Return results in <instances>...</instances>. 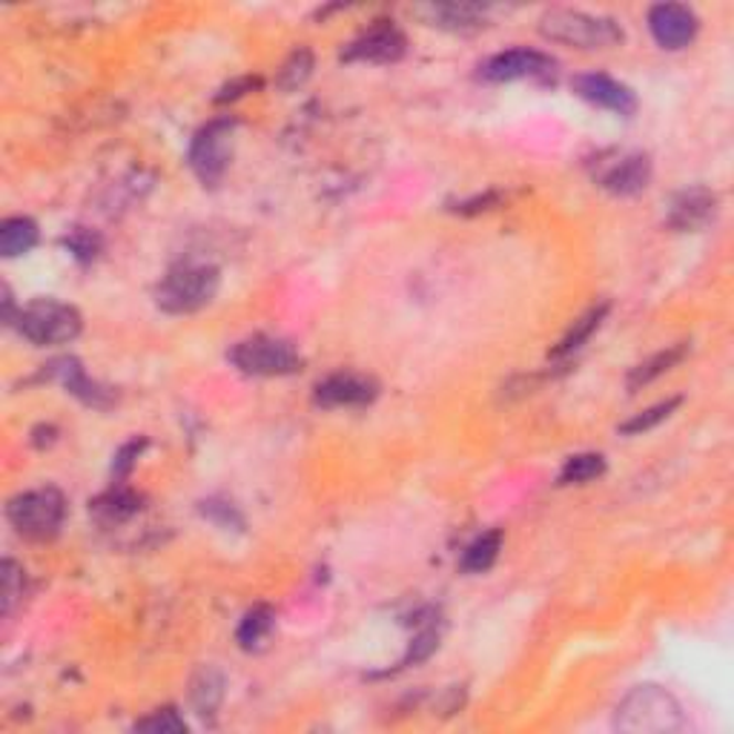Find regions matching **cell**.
Returning a JSON list of instances; mask_svg holds the SVG:
<instances>
[{"label": "cell", "mask_w": 734, "mask_h": 734, "mask_svg": "<svg viewBox=\"0 0 734 734\" xmlns=\"http://www.w3.org/2000/svg\"><path fill=\"white\" fill-rule=\"evenodd\" d=\"M685 726L680 700L655 683L635 685L614 709V728L626 734H678Z\"/></svg>", "instance_id": "6da1fadb"}, {"label": "cell", "mask_w": 734, "mask_h": 734, "mask_svg": "<svg viewBox=\"0 0 734 734\" xmlns=\"http://www.w3.org/2000/svg\"><path fill=\"white\" fill-rule=\"evenodd\" d=\"M545 41L574 46V50H611L623 43V26L611 18L579 12V9H549L540 18Z\"/></svg>", "instance_id": "7a4b0ae2"}, {"label": "cell", "mask_w": 734, "mask_h": 734, "mask_svg": "<svg viewBox=\"0 0 734 734\" xmlns=\"http://www.w3.org/2000/svg\"><path fill=\"white\" fill-rule=\"evenodd\" d=\"M222 273L213 264H181L172 267L156 287V305L170 316L199 313L215 299Z\"/></svg>", "instance_id": "3957f363"}, {"label": "cell", "mask_w": 734, "mask_h": 734, "mask_svg": "<svg viewBox=\"0 0 734 734\" xmlns=\"http://www.w3.org/2000/svg\"><path fill=\"white\" fill-rule=\"evenodd\" d=\"M14 328L35 348H52V344H66L78 339L84 330V319H81L78 307L66 305V301L35 299L18 310Z\"/></svg>", "instance_id": "277c9868"}, {"label": "cell", "mask_w": 734, "mask_h": 734, "mask_svg": "<svg viewBox=\"0 0 734 734\" xmlns=\"http://www.w3.org/2000/svg\"><path fill=\"white\" fill-rule=\"evenodd\" d=\"M7 520L26 540H52L66 520V497L57 488H35L9 499Z\"/></svg>", "instance_id": "5b68a950"}, {"label": "cell", "mask_w": 734, "mask_h": 734, "mask_svg": "<svg viewBox=\"0 0 734 734\" xmlns=\"http://www.w3.org/2000/svg\"><path fill=\"white\" fill-rule=\"evenodd\" d=\"M230 364L244 376H292L301 371L299 350L276 336H249L244 342L233 344L227 353Z\"/></svg>", "instance_id": "8992f818"}, {"label": "cell", "mask_w": 734, "mask_h": 734, "mask_svg": "<svg viewBox=\"0 0 734 734\" xmlns=\"http://www.w3.org/2000/svg\"><path fill=\"white\" fill-rule=\"evenodd\" d=\"M238 124L233 118H215L204 124L190 141L187 152V164L193 170L195 179L204 187H215L224 179V172L233 158V136H236Z\"/></svg>", "instance_id": "52a82bcc"}, {"label": "cell", "mask_w": 734, "mask_h": 734, "mask_svg": "<svg viewBox=\"0 0 734 734\" xmlns=\"http://www.w3.org/2000/svg\"><path fill=\"white\" fill-rule=\"evenodd\" d=\"M407 52V38L396 23L376 21L344 46V64H396Z\"/></svg>", "instance_id": "ba28073f"}, {"label": "cell", "mask_w": 734, "mask_h": 734, "mask_svg": "<svg viewBox=\"0 0 734 734\" xmlns=\"http://www.w3.org/2000/svg\"><path fill=\"white\" fill-rule=\"evenodd\" d=\"M554 72V57L540 50H525V46L499 52V55L488 57L486 64L479 66V75H482L488 84H511V81L522 78H551Z\"/></svg>", "instance_id": "9c48e42d"}, {"label": "cell", "mask_w": 734, "mask_h": 734, "mask_svg": "<svg viewBox=\"0 0 734 734\" xmlns=\"http://www.w3.org/2000/svg\"><path fill=\"white\" fill-rule=\"evenodd\" d=\"M698 14L683 3H657L649 9V32L663 50H685L698 38Z\"/></svg>", "instance_id": "30bf717a"}, {"label": "cell", "mask_w": 734, "mask_h": 734, "mask_svg": "<svg viewBox=\"0 0 734 734\" xmlns=\"http://www.w3.org/2000/svg\"><path fill=\"white\" fill-rule=\"evenodd\" d=\"M574 93L583 100L594 104L599 109H608L614 115H635L637 113V95L631 93V86L620 84L617 78L606 75V72H585L571 81Z\"/></svg>", "instance_id": "8fae6325"}, {"label": "cell", "mask_w": 734, "mask_h": 734, "mask_svg": "<svg viewBox=\"0 0 734 734\" xmlns=\"http://www.w3.org/2000/svg\"><path fill=\"white\" fill-rule=\"evenodd\" d=\"M717 193H712L709 187H689L680 190L669 204L666 213V224L678 233H698V230L709 227L717 215Z\"/></svg>", "instance_id": "7c38bea8"}, {"label": "cell", "mask_w": 734, "mask_h": 734, "mask_svg": "<svg viewBox=\"0 0 734 734\" xmlns=\"http://www.w3.org/2000/svg\"><path fill=\"white\" fill-rule=\"evenodd\" d=\"M379 396L376 379L362 373H333L321 379L313 391V402L319 407H364Z\"/></svg>", "instance_id": "4fadbf2b"}, {"label": "cell", "mask_w": 734, "mask_h": 734, "mask_svg": "<svg viewBox=\"0 0 734 734\" xmlns=\"http://www.w3.org/2000/svg\"><path fill=\"white\" fill-rule=\"evenodd\" d=\"M50 376L57 379V382H61V385H64L72 396H75V400H81L84 405H89V407H98V411H104V407H109L115 402V393L109 391L107 385L95 382V379L89 376L84 368H81L78 359H72V357L55 359V362L50 364Z\"/></svg>", "instance_id": "5bb4252c"}, {"label": "cell", "mask_w": 734, "mask_h": 734, "mask_svg": "<svg viewBox=\"0 0 734 734\" xmlns=\"http://www.w3.org/2000/svg\"><path fill=\"white\" fill-rule=\"evenodd\" d=\"M486 7L477 3H428L416 7L414 14H419L428 26L448 29V32H477L486 26Z\"/></svg>", "instance_id": "9a60e30c"}, {"label": "cell", "mask_w": 734, "mask_h": 734, "mask_svg": "<svg viewBox=\"0 0 734 734\" xmlns=\"http://www.w3.org/2000/svg\"><path fill=\"white\" fill-rule=\"evenodd\" d=\"M651 181V158L642 156V152H631V156L620 158V164H614L611 170L603 172V190H608L611 195H637L642 193Z\"/></svg>", "instance_id": "2e32d148"}, {"label": "cell", "mask_w": 734, "mask_h": 734, "mask_svg": "<svg viewBox=\"0 0 734 734\" xmlns=\"http://www.w3.org/2000/svg\"><path fill=\"white\" fill-rule=\"evenodd\" d=\"M138 511H141V493H136L132 488L124 486V482H115L109 491H104L98 499L89 502V513H93L98 522H104V525L127 522L129 517H136Z\"/></svg>", "instance_id": "e0dca14e"}, {"label": "cell", "mask_w": 734, "mask_h": 734, "mask_svg": "<svg viewBox=\"0 0 734 734\" xmlns=\"http://www.w3.org/2000/svg\"><path fill=\"white\" fill-rule=\"evenodd\" d=\"M685 353H689V342H678V344H669V348H663V350H657L655 357H649L646 362H640L637 368H631V373H628V379H626L628 393H637L640 387L651 385L655 379H660L663 373H669L671 368H678V364L685 359Z\"/></svg>", "instance_id": "ac0fdd59"}, {"label": "cell", "mask_w": 734, "mask_h": 734, "mask_svg": "<svg viewBox=\"0 0 734 734\" xmlns=\"http://www.w3.org/2000/svg\"><path fill=\"white\" fill-rule=\"evenodd\" d=\"M38 238H41V230L26 215H14L0 224V253L7 258L26 256L29 249H35Z\"/></svg>", "instance_id": "d6986e66"}, {"label": "cell", "mask_w": 734, "mask_h": 734, "mask_svg": "<svg viewBox=\"0 0 734 734\" xmlns=\"http://www.w3.org/2000/svg\"><path fill=\"white\" fill-rule=\"evenodd\" d=\"M224 698V678L222 671H215L213 666H204V669L195 671L193 683H190V700H193L195 712L201 717L215 714V709L222 706Z\"/></svg>", "instance_id": "ffe728a7"}, {"label": "cell", "mask_w": 734, "mask_h": 734, "mask_svg": "<svg viewBox=\"0 0 734 734\" xmlns=\"http://www.w3.org/2000/svg\"><path fill=\"white\" fill-rule=\"evenodd\" d=\"M499 551H502V531L491 528L486 534H479L477 540L462 551V560H459V568L465 574H486L497 563Z\"/></svg>", "instance_id": "44dd1931"}, {"label": "cell", "mask_w": 734, "mask_h": 734, "mask_svg": "<svg viewBox=\"0 0 734 734\" xmlns=\"http://www.w3.org/2000/svg\"><path fill=\"white\" fill-rule=\"evenodd\" d=\"M273 628H276V611L270 606H256L249 608L247 614L238 623L236 640L244 651H256L262 649L267 637L273 635Z\"/></svg>", "instance_id": "7402d4cb"}, {"label": "cell", "mask_w": 734, "mask_h": 734, "mask_svg": "<svg viewBox=\"0 0 734 734\" xmlns=\"http://www.w3.org/2000/svg\"><path fill=\"white\" fill-rule=\"evenodd\" d=\"M606 316H608V301H603V305H594L588 313H583L577 321H574V325H571V330L563 336V342L556 344L551 357L563 359V357H571L574 350L583 348V344L588 342L594 333H597L599 325L606 321Z\"/></svg>", "instance_id": "603a6c76"}, {"label": "cell", "mask_w": 734, "mask_h": 734, "mask_svg": "<svg viewBox=\"0 0 734 734\" xmlns=\"http://www.w3.org/2000/svg\"><path fill=\"white\" fill-rule=\"evenodd\" d=\"M603 474H606V457L603 454H574V457L565 459L556 482L560 486H585V482H592Z\"/></svg>", "instance_id": "cb8c5ba5"}, {"label": "cell", "mask_w": 734, "mask_h": 734, "mask_svg": "<svg viewBox=\"0 0 734 734\" xmlns=\"http://www.w3.org/2000/svg\"><path fill=\"white\" fill-rule=\"evenodd\" d=\"M680 405H683V396H671V400H666V402H657L655 407H646V411L635 414L628 422H623L620 434H626V436L649 434V430H655L660 422L669 419V416L674 414Z\"/></svg>", "instance_id": "d4e9b609"}, {"label": "cell", "mask_w": 734, "mask_h": 734, "mask_svg": "<svg viewBox=\"0 0 734 734\" xmlns=\"http://www.w3.org/2000/svg\"><path fill=\"white\" fill-rule=\"evenodd\" d=\"M310 72H313V52L296 50L290 57H287L285 66L278 70L276 84L290 93V89H296V86H301L307 78H310Z\"/></svg>", "instance_id": "484cf974"}, {"label": "cell", "mask_w": 734, "mask_h": 734, "mask_svg": "<svg viewBox=\"0 0 734 734\" xmlns=\"http://www.w3.org/2000/svg\"><path fill=\"white\" fill-rule=\"evenodd\" d=\"M136 732H147V734H184L187 732V721L181 717L175 709H158V712L147 714L141 721L136 723Z\"/></svg>", "instance_id": "4316f807"}, {"label": "cell", "mask_w": 734, "mask_h": 734, "mask_svg": "<svg viewBox=\"0 0 734 734\" xmlns=\"http://www.w3.org/2000/svg\"><path fill=\"white\" fill-rule=\"evenodd\" d=\"M0 597H3V614H12L14 603L23 597V568L14 560H3L0 565Z\"/></svg>", "instance_id": "83f0119b"}, {"label": "cell", "mask_w": 734, "mask_h": 734, "mask_svg": "<svg viewBox=\"0 0 734 734\" xmlns=\"http://www.w3.org/2000/svg\"><path fill=\"white\" fill-rule=\"evenodd\" d=\"M439 649V628L436 626H428L422 628L419 635L411 640V646H407V655L402 657V669H407V666H416V663H425L434 651Z\"/></svg>", "instance_id": "f1b7e54d"}, {"label": "cell", "mask_w": 734, "mask_h": 734, "mask_svg": "<svg viewBox=\"0 0 734 734\" xmlns=\"http://www.w3.org/2000/svg\"><path fill=\"white\" fill-rule=\"evenodd\" d=\"M147 439L143 436H136V439H129V443H124L121 448H118V454L113 457V477L115 482H124V479L132 474V468H136L138 457H141L143 450H147Z\"/></svg>", "instance_id": "f546056e"}, {"label": "cell", "mask_w": 734, "mask_h": 734, "mask_svg": "<svg viewBox=\"0 0 734 734\" xmlns=\"http://www.w3.org/2000/svg\"><path fill=\"white\" fill-rule=\"evenodd\" d=\"M64 244L70 247V253L78 258V262H93V258L98 256V249H100V238L95 236V233H89V230H84V227L72 230L70 236L64 238Z\"/></svg>", "instance_id": "4dcf8cb0"}, {"label": "cell", "mask_w": 734, "mask_h": 734, "mask_svg": "<svg viewBox=\"0 0 734 734\" xmlns=\"http://www.w3.org/2000/svg\"><path fill=\"white\" fill-rule=\"evenodd\" d=\"M258 86H262V78H253V75H244V78L230 81L227 86H222V93L215 95V104H230V100L244 98V95L253 93V89H258Z\"/></svg>", "instance_id": "1f68e13d"}, {"label": "cell", "mask_w": 734, "mask_h": 734, "mask_svg": "<svg viewBox=\"0 0 734 734\" xmlns=\"http://www.w3.org/2000/svg\"><path fill=\"white\" fill-rule=\"evenodd\" d=\"M497 201H499V195H497V193L477 195V199H468V201H462V204H459V208H457V213H462V215L482 213V210H491V208H497Z\"/></svg>", "instance_id": "d6a6232c"}]
</instances>
